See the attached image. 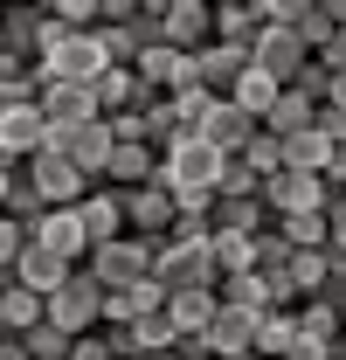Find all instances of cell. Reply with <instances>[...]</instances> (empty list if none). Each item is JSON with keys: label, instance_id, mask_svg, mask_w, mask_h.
I'll return each instance as SVG.
<instances>
[{"label": "cell", "instance_id": "6da1fadb", "mask_svg": "<svg viewBox=\"0 0 346 360\" xmlns=\"http://www.w3.org/2000/svg\"><path fill=\"white\" fill-rule=\"evenodd\" d=\"M28 70H35V84H97L111 70V56L97 42V28H56Z\"/></svg>", "mask_w": 346, "mask_h": 360}, {"label": "cell", "instance_id": "7a4b0ae2", "mask_svg": "<svg viewBox=\"0 0 346 360\" xmlns=\"http://www.w3.org/2000/svg\"><path fill=\"white\" fill-rule=\"evenodd\" d=\"M215 180H222V153H208L194 132L160 146V187L173 201H215Z\"/></svg>", "mask_w": 346, "mask_h": 360}, {"label": "cell", "instance_id": "3957f363", "mask_svg": "<svg viewBox=\"0 0 346 360\" xmlns=\"http://www.w3.org/2000/svg\"><path fill=\"white\" fill-rule=\"evenodd\" d=\"M42 319L56 326V333H70V340L97 333V326H104V291H97V277H90V270H70V277L42 298Z\"/></svg>", "mask_w": 346, "mask_h": 360}, {"label": "cell", "instance_id": "277c9868", "mask_svg": "<svg viewBox=\"0 0 346 360\" xmlns=\"http://www.w3.org/2000/svg\"><path fill=\"white\" fill-rule=\"evenodd\" d=\"M153 250L160 243H146V236H111V243H97L84 257V270L97 277V291H132V284L153 277Z\"/></svg>", "mask_w": 346, "mask_h": 360}, {"label": "cell", "instance_id": "5b68a950", "mask_svg": "<svg viewBox=\"0 0 346 360\" xmlns=\"http://www.w3.org/2000/svg\"><path fill=\"white\" fill-rule=\"evenodd\" d=\"M153 284H160V291H194V284H215L208 236H167V243L153 250Z\"/></svg>", "mask_w": 346, "mask_h": 360}, {"label": "cell", "instance_id": "8992f818", "mask_svg": "<svg viewBox=\"0 0 346 360\" xmlns=\"http://www.w3.org/2000/svg\"><path fill=\"white\" fill-rule=\"evenodd\" d=\"M21 180H28V187L42 194V208H77V201L90 194V180L77 174V167H70V160H63L56 146H42L35 160H21Z\"/></svg>", "mask_w": 346, "mask_h": 360}, {"label": "cell", "instance_id": "52a82bcc", "mask_svg": "<svg viewBox=\"0 0 346 360\" xmlns=\"http://www.w3.org/2000/svg\"><path fill=\"white\" fill-rule=\"evenodd\" d=\"M257 201H263V215H270V222H284V215H326L333 187H326L319 174H270Z\"/></svg>", "mask_w": 346, "mask_h": 360}, {"label": "cell", "instance_id": "ba28073f", "mask_svg": "<svg viewBox=\"0 0 346 360\" xmlns=\"http://www.w3.org/2000/svg\"><path fill=\"white\" fill-rule=\"evenodd\" d=\"M21 236H28L35 250H49V257H63L70 270H84V257H90V236H84V222H77V208H42Z\"/></svg>", "mask_w": 346, "mask_h": 360}, {"label": "cell", "instance_id": "9c48e42d", "mask_svg": "<svg viewBox=\"0 0 346 360\" xmlns=\"http://www.w3.org/2000/svg\"><path fill=\"white\" fill-rule=\"evenodd\" d=\"M250 63H257V70H263L277 90H291V84H298V70L312 63V49H305L291 28H263L257 42H250Z\"/></svg>", "mask_w": 346, "mask_h": 360}, {"label": "cell", "instance_id": "30bf717a", "mask_svg": "<svg viewBox=\"0 0 346 360\" xmlns=\"http://www.w3.org/2000/svg\"><path fill=\"white\" fill-rule=\"evenodd\" d=\"M118 201H125V236H146V243H167V229H173V194L160 187V174L146 180V187H125Z\"/></svg>", "mask_w": 346, "mask_h": 360}, {"label": "cell", "instance_id": "8fae6325", "mask_svg": "<svg viewBox=\"0 0 346 360\" xmlns=\"http://www.w3.org/2000/svg\"><path fill=\"white\" fill-rule=\"evenodd\" d=\"M35 104H42L49 139H63V132H77V125H90V118H97L90 84H35Z\"/></svg>", "mask_w": 346, "mask_h": 360}, {"label": "cell", "instance_id": "7c38bea8", "mask_svg": "<svg viewBox=\"0 0 346 360\" xmlns=\"http://www.w3.org/2000/svg\"><path fill=\"white\" fill-rule=\"evenodd\" d=\"M42 146H49V125H42V104H35V97H21V104H7V111H0V153H7L14 167H21V160H35Z\"/></svg>", "mask_w": 346, "mask_h": 360}, {"label": "cell", "instance_id": "4fadbf2b", "mask_svg": "<svg viewBox=\"0 0 346 360\" xmlns=\"http://www.w3.org/2000/svg\"><path fill=\"white\" fill-rule=\"evenodd\" d=\"M208 21H215L208 0H160V42L180 49V56H194L208 42Z\"/></svg>", "mask_w": 346, "mask_h": 360}, {"label": "cell", "instance_id": "5bb4252c", "mask_svg": "<svg viewBox=\"0 0 346 360\" xmlns=\"http://www.w3.org/2000/svg\"><path fill=\"white\" fill-rule=\"evenodd\" d=\"M49 35H56V21H49V7H0V49H7V56H21V63H35Z\"/></svg>", "mask_w": 346, "mask_h": 360}, {"label": "cell", "instance_id": "9a60e30c", "mask_svg": "<svg viewBox=\"0 0 346 360\" xmlns=\"http://www.w3.org/2000/svg\"><path fill=\"white\" fill-rule=\"evenodd\" d=\"M250 132H257V118H243L229 97H215V104H208V118L194 125V139H201L208 153H222V160H236V153L250 146Z\"/></svg>", "mask_w": 346, "mask_h": 360}, {"label": "cell", "instance_id": "2e32d148", "mask_svg": "<svg viewBox=\"0 0 346 360\" xmlns=\"http://www.w3.org/2000/svg\"><path fill=\"white\" fill-rule=\"evenodd\" d=\"M257 319L263 312H236V305H215L208 319V360H229V354H257Z\"/></svg>", "mask_w": 346, "mask_h": 360}, {"label": "cell", "instance_id": "e0dca14e", "mask_svg": "<svg viewBox=\"0 0 346 360\" xmlns=\"http://www.w3.org/2000/svg\"><path fill=\"white\" fill-rule=\"evenodd\" d=\"M77 222H84L90 250L111 243V236H125V201H118V187H90L84 201H77Z\"/></svg>", "mask_w": 346, "mask_h": 360}, {"label": "cell", "instance_id": "ac0fdd59", "mask_svg": "<svg viewBox=\"0 0 346 360\" xmlns=\"http://www.w3.org/2000/svg\"><path fill=\"white\" fill-rule=\"evenodd\" d=\"M250 70V49H229V42H201L194 49V77H201V90H215V97H229V84Z\"/></svg>", "mask_w": 346, "mask_h": 360}, {"label": "cell", "instance_id": "d6986e66", "mask_svg": "<svg viewBox=\"0 0 346 360\" xmlns=\"http://www.w3.org/2000/svg\"><path fill=\"white\" fill-rule=\"evenodd\" d=\"M215 284H194V291H167V326L180 340H194V333H208V319H215Z\"/></svg>", "mask_w": 346, "mask_h": 360}, {"label": "cell", "instance_id": "ffe728a7", "mask_svg": "<svg viewBox=\"0 0 346 360\" xmlns=\"http://www.w3.org/2000/svg\"><path fill=\"white\" fill-rule=\"evenodd\" d=\"M257 35H263L257 0H222V7H215V21H208V42H229V49H250Z\"/></svg>", "mask_w": 346, "mask_h": 360}, {"label": "cell", "instance_id": "44dd1931", "mask_svg": "<svg viewBox=\"0 0 346 360\" xmlns=\"http://www.w3.org/2000/svg\"><path fill=\"white\" fill-rule=\"evenodd\" d=\"M21 291H35V298H49L63 277H70V264L63 257H49V250H35V243H21V257H14V270H7Z\"/></svg>", "mask_w": 346, "mask_h": 360}, {"label": "cell", "instance_id": "7402d4cb", "mask_svg": "<svg viewBox=\"0 0 346 360\" xmlns=\"http://www.w3.org/2000/svg\"><path fill=\"white\" fill-rule=\"evenodd\" d=\"M312 118H319V104H312L305 90H277V104L257 118V132H263V139H291V132H305Z\"/></svg>", "mask_w": 346, "mask_h": 360}, {"label": "cell", "instance_id": "603a6c76", "mask_svg": "<svg viewBox=\"0 0 346 360\" xmlns=\"http://www.w3.org/2000/svg\"><path fill=\"white\" fill-rule=\"evenodd\" d=\"M277 160H284V174H326V160H333V146L319 125H305V132L277 139Z\"/></svg>", "mask_w": 346, "mask_h": 360}, {"label": "cell", "instance_id": "cb8c5ba5", "mask_svg": "<svg viewBox=\"0 0 346 360\" xmlns=\"http://www.w3.org/2000/svg\"><path fill=\"white\" fill-rule=\"evenodd\" d=\"M263 229H270L263 201H215V208H208V236H250V243H257Z\"/></svg>", "mask_w": 346, "mask_h": 360}, {"label": "cell", "instance_id": "d4e9b609", "mask_svg": "<svg viewBox=\"0 0 346 360\" xmlns=\"http://www.w3.org/2000/svg\"><path fill=\"white\" fill-rule=\"evenodd\" d=\"M291 319H298V340H305V347H326V354L340 347V319H346L340 305H326V298H305Z\"/></svg>", "mask_w": 346, "mask_h": 360}, {"label": "cell", "instance_id": "484cf974", "mask_svg": "<svg viewBox=\"0 0 346 360\" xmlns=\"http://www.w3.org/2000/svg\"><path fill=\"white\" fill-rule=\"evenodd\" d=\"M153 174H160V153H153V146H118L111 167H104V180H111L118 194H125V187H146Z\"/></svg>", "mask_w": 346, "mask_h": 360}, {"label": "cell", "instance_id": "4316f807", "mask_svg": "<svg viewBox=\"0 0 346 360\" xmlns=\"http://www.w3.org/2000/svg\"><path fill=\"white\" fill-rule=\"evenodd\" d=\"M90 97H97V118H118V111H132L146 90H139V77H132V70H104V77L90 84Z\"/></svg>", "mask_w": 346, "mask_h": 360}, {"label": "cell", "instance_id": "83f0119b", "mask_svg": "<svg viewBox=\"0 0 346 360\" xmlns=\"http://www.w3.org/2000/svg\"><path fill=\"white\" fill-rule=\"evenodd\" d=\"M28 326H42V298H35V291H21V284L7 277V284H0V333H14V340H21Z\"/></svg>", "mask_w": 346, "mask_h": 360}, {"label": "cell", "instance_id": "f1b7e54d", "mask_svg": "<svg viewBox=\"0 0 346 360\" xmlns=\"http://www.w3.org/2000/svg\"><path fill=\"white\" fill-rule=\"evenodd\" d=\"M229 104H236V111H243V118H263V111H270V104H277V84H270V77H263L257 63H250V70H243V77H236V84H229Z\"/></svg>", "mask_w": 346, "mask_h": 360}, {"label": "cell", "instance_id": "f546056e", "mask_svg": "<svg viewBox=\"0 0 346 360\" xmlns=\"http://www.w3.org/2000/svg\"><path fill=\"white\" fill-rule=\"evenodd\" d=\"M284 284H291V298H319L326 291V250H291V264H284Z\"/></svg>", "mask_w": 346, "mask_h": 360}, {"label": "cell", "instance_id": "4dcf8cb0", "mask_svg": "<svg viewBox=\"0 0 346 360\" xmlns=\"http://www.w3.org/2000/svg\"><path fill=\"white\" fill-rule=\"evenodd\" d=\"M298 347V319L291 312H263L257 319V360H284Z\"/></svg>", "mask_w": 346, "mask_h": 360}, {"label": "cell", "instance_id": "1f68e13d", "mask_svg": "<svg viewBox=\"0 0 346 360\" xmlns=\"http://www.w3.org/2000/svg\"><path fill=\"white\" fill-rule=\"evenodd\" d=\"M208 257H215V284H222V277H243L257 264V243L250 236H208Z\"/></svg>", "mask_w": 346, "mask_h": 360}, {"label": "cell", "instance_id": "d6a6232c", "mask_svg": "<svg viewBox=\"0 0 346 360\" xmlns=\"http://www.w3.org/2000/svg\"><path fill=\"white\" fill-rule=\"evenodd\" d=\"M284 236V250H326L333 236H326V215H284V222H270Z\"/></svg>", "mask_w": 346, "mask_h": 360}, {"label": "cell", "instance_id": "836d02e7", "mask_svg": "<svg viewBox=\"0 0 346 360\" xmlns=\"http://www.w3.org/2000/svg\"><path fill=\"white\" fill-rule=\"evenodd\" d=\"M263 180L243 167V160H222V180H215V201H257Z\"/></svg>", "mask_w": 346, "mask_h": 360}, {"label": "cell", "instance_id": "e575fe53", "mask_svg": "<svg viewBox=\"0 0 346 360\" xmlns=\"http://www.w3.org/2000/svg\"><path fill=\"white\" fill-rule=\"evenodd\" d=\"M21 347H28V360H70V333H56V326H28L21 333Z\"/></svg>", "mask_w": 346, "mask_h": 360}, {"label": "cell", "instance_id": "d590c367", "mask_svg": "<svg viewBox=\"0 0 346 360\" xmlns=\"http://www.w3.org/2000/svg\"><path fill=\"white\" fill-rule=\"evenodd\" d=\"M236 160H243V167H250V174H257V180L284 174V160H277V139H263V132H250V146H243Z\"/></svg>", "mask_w": 346, "mask_h": 360}, {"label": "cell", "instance_id": "8d00e7d4", "mask_svg": "<svg viewBox=\"0 0 346 360\" xmlns=\"http://www.w3.org/2000/svg\"><path fill=\"white\" fill-rule=\"evenodd\" d=\"M56 28H97V0H49Z\"/></svg>", "mask_w": 346, "mask_h": 360}, {"label": "cell", "instance_id": "74e56055", "mask_svg": "<svg viewBox=\"0 0 346 360\" xmlns=\"http://www.w3.org/2000/svg\"><path fill=\"white\" fill-rule=\"evenodd\" d=\"M0 90H7V97H35V70H28L21 56H7V49H0Z\"/></svg>", "mask_w": 346, "mask_h": 360}, {"label": "cell", "instance_id": "f35d334b", "mask_svg": "<svg viewBox=\"0 0 346 360\" xmlns=\"http://www.w3.org/2000/svg\"><path fill=\"white\" fill-rule=\"evenodd\" d=\"M312 63H319V70H326V77H346V28H333V35H326V42L312 49Z\"/></svg>", "mask_w": 346, "mask_h": 360}, {"label": "cell", "instance_id": "ab89813d", "mask_svg": "<svg viewBox=\"0 0 346 360\" xmlns=\"http://www.w3.org/2000/svg\"><path fill=\"white\" fill-rule=\"evenodd\" d=\"M284 264H291L284 236H277V229H263V236H257V264H250V270H284Z\"/></svg>", "mask_w": 346, "mask_h": 360}, {"label": "cell", "instance_id": "60d3db41", "mask_svg": "<svg viewBox=\"0 0 346 360\" xmlns=\"http://www.w3.org/2000/svg\"><path fill=\"white\" fill-rule=\"evenodd\" d=\"M21 243H28V236H21V229H14L7 215H0V277L14 270V257H21Z\"/></svg>", "mask_w": 346, "mask_h": 360}, {"label": "cell", "instance_id": "b9f144b4", "mask_svg": "<svg viewBox=\"0 0 346 360\" xmlns=\"http://www.w3.org/2000/svg\"><path fill=\"white\" fill-rule=\"evenodd\" d=\"M291 90H305L312 104H326V70H319V63H305V70H298V84H291Z\"/></svg>", "mask_w": 346, "mask_h": 360}, {"label": "cell", "instance_id": "7bdbcfd3", "mask_svg": "<svg viewBox=\"0 0 346 360\" xmlns=\"http://www.w3.org/2000/svg\"><path fill=\"white\" fill-rule=\"evenodd\" d=\"M70 360H111L104 333H84V340H70Z\"/></svg>", "mask_w": 346, "mask_h": 360}, {"label": "cell", "instance_id": "ee69618b", "mask_svg": "<svg viewBox=\"0 0 346 360\" xmlns=\"http://www.w3.org/2000/svg\"><path fill=\"white\" fill-rule=\"evenodd\" d=\"M326 236H333V243H346V194H333V201H326Z\"/></svg>", "mask_w": 346, "mask_h": 360}, {"label": "cell", "instance_id": "f6af8a7d", "mask_svg": "<svg viewBox=\"0 0 346 360\" xmlns=\"http://www.w3.org/2000/svg\"><path fill=\"white\" fill-rule=\"evenodd\" d=\"M319 180H326L333 194H346V146H333V160H326V174H319Z\"/></svg>", "mask_w": 346, "mask_h": 360}, {"label": "cell", "instance_id": "bcb514c9", "mask_svg": "<svg viewBox=\"0 0 346 360\" xmlns=\"http://www.w3.org/2000/svg\"><path fill=\"white\" fill-rule=\"evenodd\" d=\"M326 104H333V111H346V77H326Z\"/></svg>", "mask_w": 346, "mask_h": 360}, {"label": "cell", "instance_id": "7dc6e473", "mask_svg": "<svg viewBox=\"0 0 346 360\" xmlns=\"http://www.w3.org/2000/svg\"><path fill=\"white\" fill-rule=\"evenodd\" d=\"M0 360H28V347H21L14 333H0Z\"/></svg>", "mask_w": 346, "mask_h": 360}, {"label": "cell", "instance_id": "c3c4849f", "mask_svg": "<svg viewBox=\"0 0 346 360\" xmlns=\"http://www.w3.org/2000/svg\"><path fill=\"white\" fill-rule=\"evenodd\" d=\"M284 360H333V354H326V347H305V340H298V347H291Z\"/></svg>", "mask_w": 346, "mask_h": 360}, {"label": "cell", "instance_id": "681fc988", "mask_svg": "<svg viewBox=\"0 0 346 360\" xmlns=\"http://www.w3.org/2000/svg\"><path fill=\"white\" fill-rule=\"evenodd\" d=\"M153 360H187V354H180V347H167V354H153Z\"/></svg>", "mask_w": 346, "mask_h": 360}, {"label": "cell", "instance_id": "f907efd6", "mask_svg": "<svg viewBox=\"0 0 346 360\" xmlns=\"http://www.w3.org/2000/svg\"><path fill=\"white\" fill-rule=\"evenodd\" d=\"M229 360H257V354H229Z\"/></svg>", "mask_w": 346, "mask_h": 360}, {"label": "cell", "instance_id": "816d5d0a", "mask_svg": "<svg viewBox=\"0 0 346 360\" xmlns=\"http://www.w3.org/2000/svg\"><path fill=\"white\" fill-rule=\"evenodd\" d=\"M0 284H7V277H0Z\"/></svg>", "mask_w": 346, "mask_h": 360}]
</instances>
